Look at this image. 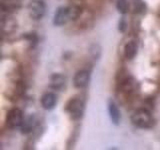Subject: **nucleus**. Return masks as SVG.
Instances as JSON below:
<instances>
[{
  "label": "nucleus",
  "mask_w": 160,
  "mask_h": 150,
  "mask_svg": "<svg viewBox=\"0 0 160 150\" xmlns=\"http://www.w3.org/2000/svg\"><path fill=\"white\" fill-rule=\"evenodd\" d=\"M131 121H132L133 125H135V126L138 128H142V129L151 128L154 124V119L152 117L151 113L145 108L136 110V111L132 114Z\"/></svg>",
  "instance_id": "f257e3e1"
},
{
  "label": "nucleus",
  "mask_w": 160,
  "mask_h": 150,
  "mask_svg": "<svg viewBox=\"0 0 160 150\" xmlns=\"http://www.w3.org/2000/svg\"><path fill=\"white\" fill-rule=\"evenodd\" d=\"M65 109H66L67 113L70 115V117L74 120H77L83 116V113L85 110V105L81 99L71 98L67 102Z\"/></svg>",
  "instance_id": "f03ea898"
},
{
  "label": "nucleus",
  "mask_w": 160,
  "mask_h": 150,
  "mask_svg": "<svg viewBox=\"0 0 160 150\" xmlns=\"http://www.w3.org/2000/svg\"><path fill=\"white\" fill-rule=\"evenodd\" d=\"M23 112L19 108L10 109L6 116V125L11 129L21 126L23 123Z\"/></svg>",
  "instance_id": "7ed1b4c3"
},
{
  "label": "nucleus",
  "mask_w": 160,
  "mask_h": 150,
  "mask_svg": "<svg viewBox=\"0 0 160 150\" xmlns=\"http://www.w3.org/2000/svg\"><path fill=\"white\" fill-rule=\"evenodd\" d=\"M28 9L30 17L34 20H39L44 16L46 6L43 0H31L28 5Z\"/></svg>",
  "instance_id": "20e7f679"
},
{
  "label": "nucleus",
  "mask_w": 160,
  "mask_h": 150,
  "mask_svg": "<svg viewBox=\"0 0 160 150\" xmlns=\"http://www.w3.org/2000/svg\"><path fill=\"white\" fill-rule=\"evenodd\" d=\"M70 20L69 8L68 7H60L57 9V11L54 14L53 24L55 26H62L66 24L67 21Z\"/></svg>",
  "instance_id": "39448f33"
},
{
  "label": "nucleus",
  "mask_w": 160,
  "mask_h": 150,
  "mask_svg": "<svg viewBox=\"0 0 160 150\" xmlns=\"http://www.w3.org/2000/svg\"><path fill=\"white\" fill-rule=\"evenodd\" d=\"M17 29V22L13 17L3 16L1 19V30L3 35H9Z\"/></svg>",
  "instance_id": "423d86ee"
},
{
  "label": "nucleus",
  "mask_w": 160,
  "mask_h": 150,
  "mask_svg": "<svg viewBox=\"0 0 160 150\" xmlns=\"http://www.w3.org/2000/svg\"><path fill=\"white\" fill-rule=\"evenodd\" d=\"M90 80V74L86 70H80L73 78V84L76 88H84L86 87Z\"/></svg>",
  "instance_id": "0eeeda50"
},
{
  "label": "nucleus",
  "mask_w": 160,
  "mask_h": 150,
  "mask_svg": "<svg viewBox=\"0 0 160 150\" xmlns=\"http://www.w3.org/2000/svg\"><path fill=\"white\" fill-rule=\"evenodd\" d=\"M57 102V97L56 95L52 92H46L42 95L41 97V105L44 109L46 110H51L55 107Z\"/></svg>",
  "instance_id": "6e6552de"
},
{
  "label": "nucleus",
  "mask_w": 160,
  "mask_h": 150,
  "mask_svg": "<svg viewBox=\"0 0 160 150\" xmlns=\"http://www.w3.org/2000/svg\"><path fill=\"white\" fill-rule=\"evenodd\" d=\"M0 5L3 12L11 13L21 7V0H1Z\"/></svg>",
  "instance_id": "1a4fd4ad"
},
{
  "label": "nucleus",
  "mask_w": 160,
  "mask_h": 150,
  "mask_svg": "<svg viewBox=\"0 0 160 150\" xmlns=\"http://www.w3.org/2000/svg\"><path fill=\"white\" fill-rule=\"evenodd\" d=\"M65 83H66V78H65L63 75L56 73L53 74L51 77H50V87L54 90H61L64 86Z\"/></svg>",
  "instance_id": "9d476101"
},
{
  "label": "nucleus",
  "mask_w": 160,
  "mask_h": 150,
  "mask_svg": "<svg viewBox=\"0 0 160 150\" xmlns=\"http://www.w3.org/2000/svg\"><path fill=\"white\" fill-rule=\"evenodd\" d=\"M108 110H109V116H110V119H111V121L115 125H118L121 117H120V111L117 107V105L113 101H110L108 104Z\"/></svg>",
  "instance_id": "9b49d317"
},
{
  "label": "nucleus",
  "mask_w": 160,
  "mask_h": 150,
  "mask_svg": "<svg viewBox=\"0 0 160 150\" xmlns=\"http://www.w3.org/2000/svg\"><path fill=\"white\" fill-rule=\"evenodd\" d=\"M137 53V45L134 41L126 43L124 46V56L127 59H133Z\"/></svg>",
  "instance_id": "f8f14e48"
},
{
  "label": "nucleus",
  "mask_w": 160,
  "mask_h": 150,
  "mask_svg": "<svg viewBox=\"0 0 160 150\" xmlns=\"http://www.w3.org/2000/svg\"><path fill=\"white\" fill-rule=\"evenodd\" d=\"M116 7H117V10L121 14H126L129 10L128 0H117Z\"/></svg>",
  "instance_id": "ddd939ff"
},
{
  "label": "nucleus",
  "mask_w": 160,
  "mask_h": 150,
  "mask_svg": "<svg viewBox=\"0 0 160 150\" xmlns=\"http://www.w3.org/2000/svg\"><path fill=\"white\" fill-rule=\"evenodd\" d=\"M33 126V119L31 117H28L23 120V123L21 125V132L22 133H28L31 131Z\"/></svg>",
  "instance_id": "4468645a"
},
{
  "label": "nucleus",
  "mask_w": 160,
  "mask_h": 150,
  "mask_svg": "<svg viewBox=\"0 0 160 150\" xmlns=\"http://www.w3.org/2000/svg\"><path fill=\"white\" fill-rule=\"evenodd\" d=\"M69 14H70V20L77 19L80 14H81V9L77 6H69Z\"/></svg>",
  "instance_id": "2eb2a0df"
},
{
  "label": "nucleus",
  "mask_w": 160,
  "mask_h": 150,
  "mask_svg": "<svg viewBox=\"0 0 160 150\" xmlns=\"http://www.w3.org/2000/svg\"><path fill=\"white\" fill-rule=\"evenodd\" d=\"M25 38H26L28 43L31 45L32 47L34 46V45H36V43L38 41V37H37V35L35 33H29V34L26 35V36H25Z\"/></svg>",
  "instance_id": "dca6fc26"
},
{
  "label": "nucleus",
  "mask_w": 160,
  "mask_h": 150,
  "mask_svg": "<svg viewBox=\"0 0 160 150\" xmlns=\"http://www.w3.org/2000/svg\"><path fill=\"white\" fill-rule=\"evenodd\" d=\"M125 27H126V23H125L124 20H121V21L119 22V30L121 32H123L125 30Z\"/></svg>",
  "instance_id": "f3484780"
}]
</instances>
